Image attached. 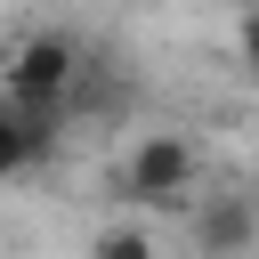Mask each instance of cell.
I'll use <instances>...</instances> for the list:
<instances>
[{
    "label": "cell",
    "instance_id": "2",
    "mask_svg": "<svg viewBox=\"0 0 259 259\" xmlns=\"http://www.w3.org/2000/svg\"><path fill=\"white\" fill-rule=\"evenodd\" d=\"M81 73H89V57H81L73 32H32V40H16L0 57V89L16 105H73Z\"/></svg>",
    "mask_w": 259,
    "mask_h": 259
},
{
    "label": "cell",
    "instance_id": "3",
    "mask_svg": "<svg viewBox=\"0 0 259 259\" xmlns=\"http://www.w3.org/2000/svg\"><path fill=\"white\" fill-rule=\"evenodd\" d=\"M186 251L194 259H251L259 251V194L251 186H219V194L194 186V202H186Z\"/></svg>",
    "mask_w": 259,
    "mask_h": 259
},
{
    "label": "cell",
    "instance_id": "5",
    "mask_svg": "<svg viewBox=\"0 0 259 259\" xmlns=\"http://www.w3.org/2000/svg\"><path fill=\"white\" fill-rule=\"evenodd\" d=\"M89 259H154V235H146V227H130V219H113V227H97V235H89Z\"/></svg>",
    "mask_w": 259,
    "mask_h": 259
},
{
    "label": "cell",
    "instance_id": "4",
    "mask_svg": "<svg viewBox=\"0 0 259 259\" xmlns=\"http://www.w3.org/2000/svg\"><path fill=\"white\" fill-rule=\"evenodd\" d=\"M24 170H40V146H32V121H24V105L0 89V186H8V178H24Z\"/></svg>",
    "mask_w": 259,
    "mask_h": 259
},
{
    "label": "cell",
    "instance_id": "6",
    "mask_svg": "<svg viewBox=\"0 0 259 259\" xmlns=\"http://www.w3.org/2000/svg\"><path fill=\"white\" fill-rule=\"evenodd\" d=\"M235 57H243V73L259 81V0H251V8L235 16Z\"/></svg>",
    "mask_w": 259,
    "mask_h": 259
},
{
    "label": "cell",
    "instance_id": "1",
    "mask_svg": "<svg viewBox=\"0 0 259 259\" xmlns=\"http://www.w3.org/2000/svg\"><path fill=\"white\" fill-rule=\"evenodd\" d=\"M194 186H202V146L186 130H146L121 162V202H138V210H178V202H194Z\"/></svg>",
    "mask_w": 259,
    "mask_h": 259
}]
</instances>
